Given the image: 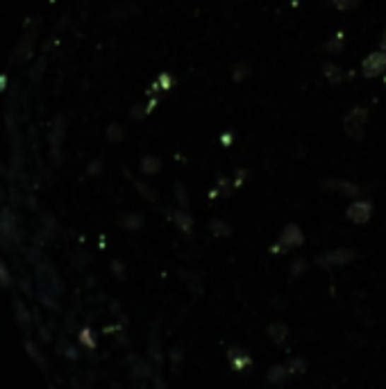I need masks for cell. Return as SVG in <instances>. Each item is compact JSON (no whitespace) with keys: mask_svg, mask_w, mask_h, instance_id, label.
Segmentation results:
<instances>
[{"mask_svg":"<svg viewBox=\"0 0 386 389\" xmlns=\"http://www.w3.org/2000/svg\"><path fill=\"white\" fill-rule=\"evenodd\" d=\"M141 167H144V173H157L159 171V159L157 157H146Z\"/></svg>","mask_w":386,"mask_h":389,"instance_id":"5b68a950","label":"cell"},{"mask_svg":"<svg viewBox=\"0 0 386 389\" xmlns=\"http://www.w3.org/2000/svg\"><path fill=\"white\" fill-rule=\"evenodd\" d=\"M327 48H329V50H339V48H341V37H337L332 43H327Z\"/></svg>","mask_w":386,"mask_h":389,"instance_id":"52a82bcc","label":"cell"},{"mask_svg":"<svg viewBox=\"0 0 386 389\" xmlns=\"http://www.w3.org/2000/svg\"><path fill=\"white\" fill-rule=\"evenodd\" d=\"M361 69H363V75H366V78H378V75H382L386 71V55L382 50L370 52V55L363 60Z\"/></svg>","mask_w":386,"mask_h":389,"instance_id":"6da1fadb","label":"cell"},{"mask_svg":"<svg viewBox=\"0 0 386 389\" xmlns=\"http://www.w3.org/2000/svg\"><path fill=\"white\" fill-rule=\"evenodd\" d=\"M348 216L355 223H366L368 219H370V203H363V201H359V203H355L352 208L348 210Z\"/></svg>","mask_w":386,"mask_h":389,"instance_id":"3957f363","label":"cell"},{"mask_svg":"<svg viewBox=\"0 0 386 389\" xmlns=\"http://www.w3.org/2000/svg\"><path fill=\"white\" fill-rule=\"evenodd\" d=\"M366 118H368L366 110H363V107H355V110L346 116V130L352 137H361V130H363V125H366Z\"/></svg>","mask_w":386,"mask_h":389,"instance_id":"7a4b0ae2","label":"cell"},{"mask_svg":"<svg viewBox=\"0 0 386 389\" xmlns=\"http://www.w3.org/2000/svg\"><path fill=\"white\" fill-rule=\"evenodd\" d=\"M121 135H123V133H121L119 128H110V137H112V139H119Z\"/></svg>","mask_w":386,"mask_h":389,"instance_id":"ba28073f","label":"cell"},{"mask_svg":"<svg viewBox=\"0 0 386 389\" xmlns=\"http://www.w3.org/2000/svg\"><path fill=\"white\" fill-rule=\"evenodd\" d=\"M325 78L329 80V82H341L343 80V73H341V69L339 67H334V64H325Z\"/></svg>","mask_w":386,"mask_h":389,"instance_id":"277c9868","label":"cell"},{"mask_svg":"<svg viewBox=\"0 0 386 389\" xmlns=\"http://www.w3.org/2000/svg\"><path fill=\"white\" fill-rule=\"evenodd\" d=\"M332 3H334L339 9H343V12H346V9H355L359 5V0H332Z\"/></svg>","mask_w":386,"mask_h":389,"instance_id":"8992f818","label":"cell"},{"mask_svg":"<svg viewBox=\"0 0 386 389\" xmlns=\"http://www.w3.org/2000/svg\"><path fill=\"white\" fill-rule=\"evenodd\" d=\"M382 52L386 55V30H384V39H382Z\"/></svg>","mask_w":386,"mask_h":389,"instance_id":"9c48e42d","label":"cell"}]
</instances>
